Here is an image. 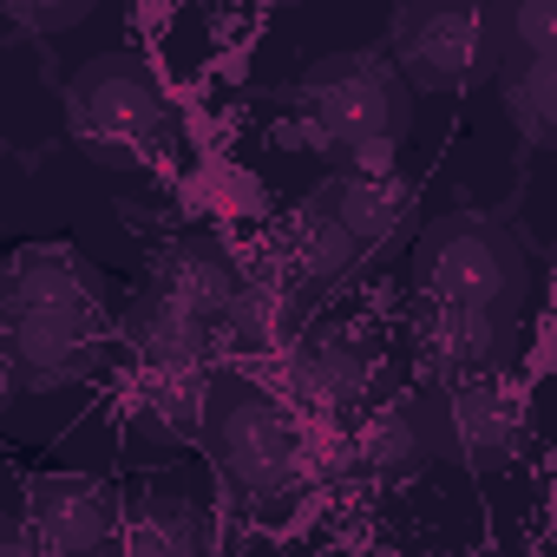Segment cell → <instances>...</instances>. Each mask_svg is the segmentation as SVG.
Here are the masks:
<instances>
[{
    "label": "cell",
    "mask_w": 557,
    "mask_h": 557,
    "mask_svg": "<svg viewBox=\"0 0 557 557\" xmlns=\"http://www.w3.org/2000/svg\"><path fill=\"white\" fill-rule=\"evenodd\" d=\"M289 374L296 387L315 400V407H348L361 387H368V355L348 348V342H302L289 355Z\"/></svg>",
    "instance_id": "9a60e30c"
},
{
    "label": "cell",
    "mask_w": 557,
    "mask_h": 557,
    "mask_svg": "<svg viewBox=\"0 0 557 557\" xmlns=\"http://www.w3.org/2000/svg\"><path fill=\"white\" fill-rule=\"evenodd\" d=\"M158 296L177 302L184 315H197V322L216 329V322L230 315V302H236V269H230V256H223L216 243L190 236V243H177V249L164 256V283H158Z\"/></svg>",
    "instance_id": "30bf717a"
},
{
    "label": "cell",
    "mask_w": 557,
    "mask_h": 557,
    "mask_svg": "<svg viewBox=\"0 0 557 557\" xmlns=\"http://www.w3.org/2000/svg\"><path fill=\"white\" fill-rule=\"evenodd\" d=\"M289 256H296V269H309V275H322V283H329V275H348V269H355L361 249H355L322 210H302L296 230H289Z\"/></svg>",
    "instance_id": "ac0fdd59"
},
{
    "label": "cell",
    "mask_w": 557,
    "mask_h": 557,
    "mask_svg": "<svg viewBox=\"0 0 557 557\" xmlns=\"http://www.w3.org/2000/svg\"><path fill=\"white\" fill-rule=\"evenodd\" d=\"M66 119H73V138H86L92 151L132 158L164 138L171 106L138 53H99L66 79Z\"/></svg>",
    "instance_id": "7a4b0ae2"
},
{
    "label": "cell",
    "mask_w": 557,
    "mask_h": 557,
    "mask_svg": "<svg viewBox=\"0 0 557 557\" xmlns=\"http://www.w3.org/2000/svg\"><path fill=\"white\" fill-rule=\"evenodd\" d=\"M433 453H440V420H433V407H420V400L387 407V413L368 420V433H361V459H368L374 472H387V479L426 472Z\"/></svg>",
    "instance_id": "7c38bea8"
},
{
    "label": "cell",
    "mask_w": 557,
    "mask_h": 557,
    "mask_svg": "<svg viewBox=\"0 0 557 557\" xmlns=\"http://www.w3.org/2000/svg\"><path fill=\"white\" fill-rule=\"evenodd\" d=\"M315 210H322L355 249H368V243H394V236L407 230L413 190L394 184V177H335V184L315 197Z\"/></svg>",
    "instance_id": "ba28073f"
},
{
    "label": "cell",
    "mask_w": 557,
    "mask_h": 557,
    "mask_svg": "<svg viewBox=\"0 0 557 557\" xmlns=\"http://www.w3.org/2000/svg\"><path fill=\"white\" fill-rule=\"evenodd\" d=\"M505 53L498 8H400L394 14V73L433 92L479 86Z\"/></svg>",
    "instance_id": "277c9868"
},
{
    "label": "cell",
    "mask_w": 557,
    "mask_h": 557,
    "mask_svg": "<svg viewBox=\"0 0 557 557\" xmlns=\"http://www.w3.org/2000/svg\"><path fill=\"white\" fill-rule=\"evenodd\" d=\"M132 335H138V348H145V361H151L158 374H190V361H203V348H210V322L184 315V309L164 302V296H151V302L132 315Z\"/></svg>",
    "instance_id": "5bb4252c"
},
{
    "label": "cell",
    "mask_w": 557,
    "mask_h": 557,
    "mask_svg": "<svg viewBox=\"0 0 557 557\" xmlns=\"http://www.w3.org/2000/svg\"><path fill=\"white\" fill-rule=\"evenodd\" d=\"M505 112H511L524 145L544 151L557 138V53L550 60H518V73H505Z\"/></svg>",
    "instance_id": "2e32d148"
},
{
    "label": "cell",
    "mask_w": 557,
    "mask_h": 557,
    "mask_svg": "<svg viewBox=\"0 0 557 557\" xmlns=\"http://www.w3.org/2000/svg\"><path fill=\"white\" fill-rule=\"evenodd\" d=\"M420 283L440 309H485L511 322L524 302V256L498 223L446 216L420 243Z\"/></svg>",
    "instance_id": "6da1fadb"
},
{
    "label": "cell",
    "mask_w": 557,
    "mask_h": 557,
    "mask_svg": "<svg viewBox=\"0 0 557 557\" xmlns=\"http://www.w3.org/2000/svg\"><path fill=\"white\" fill-rule=\"evenodd\" d=\"M309 99V125L329 151H355V145H394L407 138L413 125V106H407V86L400 73L381 60V53H335L309 73L302 86Z\"/></svg>",
    "instance_id": "3957f363"
},
{
    "label": "cell",
    "mask_w": 557,
    "mask_h": 557,
    "mask_svg": "<svg viewBox=\"0 0 557 557\" xmlns=\"http://www.w3.org/2000/svg\"><path fill=\"white\" fill-rule=\"evenodd\" d=\"M426 342H433L440 368H453V374H472V381H479V374L505 355L511 322H505V315H485V309H440Z\"/></svg>",
    "instance_id": "4fadbf2b"
},
{
    "label": "cell",
    "mask_w": 557,
    "mask_h": 557,
    "mask_svg": "<svg viewBox=\"0 0 557 557\" xmlns=\"http://www.w3.org/2000/svg\"><path fill=\"white\" fill-rule=\"evenodd\" d=\"M0 557H34V544H27V537H14V531H0Z\"/></svg>",
    "instance_id": "44dd1931"
},
{
    "label": "cell",
    "mask_w": 557,
    "mask_h": 557,
    "mask_svg": "<svg viewBox=\"0 0 557 557\" xmlns=\"http://www.w3.org/2000/svg\"><path fill=\"white\" fill-rule=\"evenodd\" d=\"M8 361L27 387H66V381H86L92 368V335L79 329H60V322H34V315H14L8 322Z\"/></svg>",
    "instance_id": "8fae6325"
},
{
    "label": "cell",
    "mask_w": 557,
    "mask_h": 557,
    "mask_svg": "<svg viewBox=\"0 0 557 557\" xmlns=\"http://www.w3.org/2000/svg\"><path fill=\"white\" fill-rule=\"evenodd\" d=\"M8 21L21 27V34H73V27H86V8L73 0V8H8Z\"/></svg>",
    "instance_id": "ffe728a7"
},
{
    "label": "cell",
    "mask_w": 557,
    "mask_h": 557,
    "mask_svg": "<svg viewBox=\"0 0 557 557\" xmlns=\"http://www.w3.org/2000/svg\"><path fill=\"white\" fill-rule=\"evenodd\" d=\"M119 531V511L99 485L86 479H60V485H40L34 498V537L53 550V557H99Z\"/></svg>",
    "instance_id": "52a82bcc"
},
{
    "label": "cell",
    "mask_w": 557,
    "mask_h": 557,
    "mask_svg": "<svg viewBox=\"0 0 557 557\" xmlns=\"http://www.w3.org/2000/svg\"><path fill=\"white\" fill-rule=\"evenodd\" d=\"M0 302H8V322L14 315H34V322H60V329L92 335L99 329V309H106V289H99V275L86 262H73L60 249H40V256H21L8 269Z\"/></svg>",
    "instance_id": "8992f818"
},
{
    "label": "cell",
    "mask_w": 557,
    "mask_h": 557,
    "mask_svg": "<svg viewBox=\"0 0 557 557\" xmlns=\"http://www.w3.org/2000/svg\"><path fill=\"white\" fill-rule=\"evenodd\" d=\"M498 27H505V47H518V60H550V47H557V8L550 0H518V8L498 14Z\"/></svg>",
    "instance_id": "d6986e66"
},
{
    "label": "cell",
    "mask_w": 557,
    "mask_h": 557,
    "mask_svg": "<svg viewBox=\"0 0 557 557\" xmlns=\"http://www.w3.org/2000/svg\"><path fill=\"white\" fill-rule=\"evenodd\" d=\"M440 433H446L472 466H498V459H511L518 413H511L505 387H492V381H459V387L440 400Z\"/></svg>",
    "instance_id": "9c48e42d"
},
{
    "label": "cell",
    "mask_w": 557,
    "mask_h": 557,
    "mask_svg": "<svg viewBox=\"0 0 557 557\" xmlns=\"http://www.w3.org/2000/svg\"><path fill=\"white\" fill-rule=\"evenodd\" d=\"M132 557H203V511L184 498H151L132 518Z\"/></svg>",
    "instance_id": "e0dca14e"
},
{
    "label": "cell",
    "mask_w": 557,
    "mask_h": 557,
    "mask_svg": "<svg viewBox=\"0 0 557 557\" xmlns=\"http://www.w3.org/2000/svg\"><path fill=\"white\" fill-rule=\"evenodd\" d=\"M216 466L230 472L236 492H256V498L289 492L296 472H302L296 420L262 394H230L223 413H216Z\"/></svg>",
    "instance_id": "5b68a950"
}]
</instances>
